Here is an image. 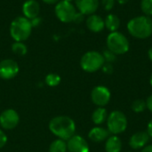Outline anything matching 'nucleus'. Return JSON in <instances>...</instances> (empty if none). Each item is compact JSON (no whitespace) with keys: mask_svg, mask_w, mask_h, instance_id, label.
<instances>
[{"mask_svg":"<svg viewBox=\"0 0 152 152\" xmlns=\"http://www.w3.org/2000/svg\"><path fill=\"white\" fill-rule=\"evenodd\" d=\"M49 129L59 139L68 141L75 134L76 124L68 116H57L49 122Z\"/></svg>","mask_w":152,"mask_h":152,"instance_id":"nucleus-1","label":"nucleus"},{"mask_svg":"<svg viewBox=\"0 0 152 152\" xmlns=\"http://www.w3.org/2000/svg\"><path fill=\"white\" fill-rule=\"evenodd\" d=\"M128 33L138 39H146L152 36V19L146 15L131 19L126 25Z\"/></svg>","mask_w":152,"mask_h":152,"instance_id":"nucleus-2","label":"nucleus"},{"mask_svg":"<svg viewBox=\"0 0 152 152\" xmlns=\"http://www.w3.org/2000/svg\"><path fill=\"white\" fill-rule=\"evenodd\" d=\"M32 28L30 20L24 16H18L10 24V35L16 42H24L30 37Z\"/></svg>","mask_w":152,"mask_h":152,"instance_id":"nucleus-3","label":"nucleus"},{"mask_svg":"<svg viewBox=\"0 0 152 152\" xmlns=\"http://www.w3.org/2000/svg\"><path fill=\"white\" fill-rule=\"evenodd\" d=\"M107 49L114 53L116 55L126 53L130 48V43L127 37L119 31L110 32L106 39Z\"/></svg>","mask_w":152,"mask_h":152,"instance_id":"nucleus-4","label":"nucleus"},{"mask_svg":"<svg viewBox=\"0 0 152 152\" xmlns=\"http://www.w3.org/2000/svg\"><path fill=\"white\" fill-rule=\"evenodd\" d=\"M105 61L102 54L97 51H88L80 59L81 69L88 73H94L102 69Z\"/></svg>","mask_w":152,"mask_h":152,"instance_id":"nucleus-5","label":"nucleus"},{"mask_svg":"<svg viewBox=\"0 0 152 152\" xmlns=\"http://www.w3.org/2000/svg\"><path fill=\"white\" fill-rule=\"evenodd\" d=\"M128 121L125 113L120 110H113L108 115L107 129L110 134L118 135L124 133L127 128Z\"/></svg>","mask_w":152,"mask_h":152,"instance_id":"nucleus-6","label":"nucleus"},{"mask_svg":"<svg viewBox=\"0 0 152 152\" xmlns=\"http://www.w3.org/2000/svg\"><path fill=\"white\" fill-rule=\"evenodd\" d=\"M77 12L76 6L71 2L65 0H60L54 6V13L57 19L63 23L73 22Z\"/></svg>","mask_w":152,"mask_h":152,"instance_id":"nucleus-7","label":"nucleus"},{"mask_svg":"<svg viewBox=\"0 0 152 152\" xmlns=\"http://www.w3.org/2000/svg\"><path fill=\"white\" fill-rule=\"evenodd\" d=\"M111 99V93L104 86H97L91 92V100L98 107L106 106Z\"/></svg>","mask_w":152,"mask_h":152,"instance_id":"nucleus-8","label":"nucleus"},{"mask_svg":"<svg viewBox=\"0 0 152 152\" xmlns=\"http://www.w3.org/2000/svg\"><path fill=\"white\" fill-rule=\"evenodd\" d=\"M20 71L18 63L12 59L0 61V78L9 80L15 77Z\"/></svg>","mask_w":152,"mask_h":152,"instance_id":"nucleus-9","label":"nucleus"},{"mask_svg":"<svg viewBox=\"0 0 152 152\" xmlns=\"http://www.w3.org/2000/svg\"><path fill=\"white\" fill-rule=\"evenodd\" d=\"M20 122L18 112L12 109L4 110L0 115V126L4 130L14 129Z\"/></svg>","mask_w":152,"mask_h":152,"instance_id":"nucleus-10","label":"nucleus"},{"mask_svg":"<svg viewBox=\"0 0 152 152\" xmlns=\"http://www.w3.org/2000/svg\"><path fill=\"white\" fill-rule=\"evenodd\" d=\"M67 150L69 152H89L90 148L86 139L80 135L74 134L68 140Z\"/></svg>","mask_w":152,"mask_h":152,"instance_id":"nucleus-11","label":"nucleus"},{"mask_svg":"<svg viewBox=\"0 0 152 152\" xmlns=\"http://www.w3.org/2000/svg\"><path fill=\"white\" fill-rule=\"evenodd\" d=\"M77 10L82 14L91 15L95 13L99 8V0H75Z\"/></svg>","mask_w":152,"mask_h":152,"instance_id":"nucleus-12","label":"nucleus"},{"mask_svg":"<svg viewBox=\"0 0 152 152\" xmlns=\"http://www.w3.org/2000/svg\"><path fill=\"white\" fill-rule=\"evenodd\" d=\"M150 135L147 132L140 131L135 134H134L130 139H129V146L133 150H141L143 149L146 145H148V142H150Z\"/></svg>","mask_w":152,"mask_h":152,"instance_id":"nucleus-13","label":"nucleus"},{"mask_svg":"<svg viewBox=\"0 0 152 152\" xmlns=\"http://www.w3.org/2000/svg\"><path fill=\"white\" fill-rule=\"evenodd\" d=\"M23 16L28 20L38 17L40 12V4L37 0H26L21 7Z\"/></svg>","mask_w":152,"mask_h":152,"instance_id":"nucleus-14","label":"nucleus"},{"mask_svg":"<svg viewBox=\"0 0 152 152\" xmlns=\"http://www.w3.org/2000/svg\"><path fill=\"white\" fill-rule=\"evenodd\" d=\"M86 24L87 28L94 33H99L102 31L105 28L104 20L95 13L88 15L86 20Z\"/></svg>","mask_w":152,"mask_h":152,"instance_id":"nucleus-15","label":"nucleus"},{"mask_svg":"<svg viewBox=\"0 0 152 152\" xmlns=\"http://www.w3.org/2000/svg\"><path fill=\"white\" fill-rule=\"evenodd\" d=\"M110 132L107 128L102 126H95L88 133V138L94 142H102L110 137Z\"/></svg>","mask_w":152,"mask_h":152,"instance_id":"nucleus-16","label":"nucleus"},{"mask_svg":"<svg viewBox=\"0 0 152 152\" xmlns=\"http://www.w3.org/2000/svg\"><path fill=\"white\" fill-rule=\"evenodd\" d=\"M122 150V142L118 135H110L105 142L106 152H120Z\"/></svg>","mask_w":152,"mask_h":152,"instance_id":"nucleus-17","label":"nucleus"},{"mask_svg":"<svg viewBox=\"0 0 152 152\" xmlns=\"http://www.w3.org/2000/svg\"><path fill=\"white\" fill-rule=\"evenodd\" d=\"M104 24H105V28L109 31L115 32L118 31L120 27V19L116 14L110 13L104 19Z\"/></svg>","mask_w":152,"mask_h":152,"instance_id":"nucleus-18","label":"nucleus"},{"mask_svg":"<svg viewBox=\"0 0 152 152\" xmlns=\"http://www.w3.org/2000/svg\"><path fill=\"white\" fill-rule=\"evenodd\" d=\"M108 112L104 107H98L92 114V121L96 126H101L108 118Z\"/></svg>","mask_w":152,"mask_h":152,"instance_id":"nucleus-19","label":"nucleus"},{"mask_svg":"<svg viewBox=\"0 0 152 152\" xmlns=\"http://www.w3.org/2000/svg\"><path fill=\"white\" fill-rule=\"evenodd\" d=\"M67 142L61 139L54 140L49 146V152H67Z\"/></svg>","mask_w":152,"mask_h":152,"instance_id":"nucleus-20","label":"nucleus"},{"mask_svg":"<svg viewBox=\"0 0 152 152\" xmlns=\"http://www.w3.org/2000/svg\"><path fill=\"white\" fill-rule=\"evenodd\" d=\"M12 52L19 56H24L28 53V47L23 42H16L14 41L12 45Z\"/></svg>","mask_w":152,"mask_h":152,"instance_id":"nucleus-21","label":"nucleus"},{"mask_svg":"<svg viewBox=\"0 0 152 152\" xmlns=\"http://www.w3.org/2000/svg\"><path fill=\"white\" fill-rule=\"evenodd\" d=\"M61 81V77L56 73H49L46 75V77L45 78V84L50 87H55V86H59Z\"/></svg>","mask_w":152,"mask_h":152,"instance_id":"nucleus-22","label":"nucleus"},{"mask_svg":"<svg viewBox=\"0 0 152 152\" xmlns=\"http://www.w3.org/2000/svg\"><path fill=\"white\" fill-rule=\"evenodd\" d=\"M131 108H132V110L134 112H135V113H142V112H143L147 109L146 102L144 100H141V99L135 100L132 103Z\"/></svg>","mask_w":152,"mask_h":152,"instance_id":"nucleus-23","label":"nucleus"},{"mask_svg":"<svg viewBox=\"0 0 152 152\" xmlns=\"http://www.w3.org/2000/svg\"><path fill=\"white\" fill-rule=\"evenodd\" d=\"M141 9L144 15L149 17L152 16V0H142Z\"/></svg>","mask_w":152,"mask_h":152,"instance_id":"nucleus-24","label":"nucleus"},{"mask_svg":"<svg viewBox=\"0 0 152 152\" xmlns=\"http://www.w3.org/2000/svg\"><path fill=\"white\" fill-rule=\"evenodd\" d=\"M102 54L104 58L105 62H107V63H112L117 59V55L114 53H112L111 51H110L109 49H105Z\"/></svg>","mask_w":152,"mask_h":152,"instance_id":"nucleus-25","label":"nucleus"},{"mask_svg":"<svg viewBox=\"0 0 152 152\" xmlns=\"http://www.w3.org/2000/svg\"><path fill=\"white\" fill-rule=\"evenodd\" d=\"M115 4H116V0H102V5L106 11L112 10Z\"/></svg>","mask_w":152,"mask_h":152,"instance_id":"nucleus-26","label":"nucleus"},{"mask_svg":"<svg viewBox=\"0 0 152 152\" xmlns=\"http://www.w3.org/2000/svg\"><path fill=\"white\" fill-rule=\"evenodd\" d=\"M102 71H103L105 74H107V75L112 74V73H113V70H114L113 66H112V63H107V62L104 63V65L102 66Z\"/></svg>","mask_w":152,"mask_h":152,"instance_id":"nucleus-27","label":"nucleus"},{"mask_svg":"<svg viewBox=\"0 0 152 152\" xmlns=\"http://www.w3.org/2000/svg\"><path fill=\"white\" fill-rule=\"evenodd\" d=\"M7 142V135L6 134L0 129V149H2Z\"/></svg>","mask_w":152,"mask_h":152,"instance_id":"nucleus-28","label":"nucleus"},{"mask_svg":"<svg viewBox=\"0 0 152 152\" xmlns=\"http://www.w3.org/2000/svg\"><path fill=\"white\" fill-rule=\"evenodd\" d=\"M84 18H85V15L82 14L81 12H79L77 11V14H76V16H75V19H74V21H73V22L80 23V22H82V21L84 20Z\"/></svg>","mask_w":152,"mask_h":152,"instance_id":"nucleus-29","label":"nucleus"},{"mask_svg":"<svg viewBox=\"0 0 152 152\" xmlns=\"http://www.w3.org/2000/svg\"><path fill=\"white\" fill-rule=\"evenodd\" d=\"M146 106H147V109L152 113V94H151L147 98V100H146Z\"/></svg>","mask_w":152,"mask_h":152,"instance_id":"nucleus-30","label":"nucleus"},{"mask_svg":"<svg viewBox=\"0 0 152 152\" xmlns=\"http://www.w3.org/2000/svg\"><path fill=\"white\" fill-rule=\"evenodd\" d=\"M147 133L150 135V137L152 138V119L149 122V124L147 126Z\"/></svg>","mask_w":152,"mask_h":152,"instance_id":"nucleus-31","label":"nucleus"},{"mask_svg":"<svg viewBox=\"0 0 152 152\" xmlns=\"http://www.w3.org/2000/svg\"><path fill=\"white\" fill-rule=\"evenodd\" d=\"M30 21H31L32 26H33V27H35V26H37V25L41 22V19H40L39 17H37V18H35V19L31 20Z\"/></svg>","mask_w":152,"mask_h":152,"instance_id":"nucleus-32","label":"nucleus"},{"mask_svg":"<svg viewBox=\"0 0 152 152\" xmlns=\"http://www.w3.org/2000/svg\"><path fill=\"white\" fill-rule=\"evenodd\" d=\"M42 1L47 4H56L60 0H42Z\"/></svg>","mask_w":152,"mask_h":152,"instance_id":"nucleus-33","label":"nucleus"},{"mask_svg":"<svg viewBox=\"0 0 152 152\" xmlns=\"http://www.w3.org/2000/svg\"><path fill=\"white\" fill-rule=\"evenodd\" d=\"M142 152H152V144L146 145V146L142 149Z\"/></svg>","mask_w":152,"mask_h":152,"instance_id":"nucleus-34","label":"nucleus"},{"mask_svg":"<svg viewBox=\"0 0 152 152\" xmlns=\"http://www.w3.org/2000/svg\"><path fill=\"white\" fill-rule=\"evenodd\" d=\"M148 56H149L150 61L152 62V47H151L148 51Z\"/></svg>","mask_w":152,"mask_h":152,"instance_id":"nucleus-35","label":"nucleus"},{"mask_svg":"<svg viewBox=\"0 0 152 152\" xmlns=\"http://www.w3.org/2000/svg\"><path fill=\"white\" fill-rule=\"evenodd\" d=\"M119 4H126V3H128L129 0H116Z\"/></svg>","mask_w":152,"mask_h":152,"instance_id":"nucleus-36","label":"nucleus"},{"mask_svg":"<svg viewBox=\"0 0 152 152\" xmlns=\"http://www.w3.org/2000/svg\"><path fill=\"white\" fill-rule=\"evenodd\" d=\"M150 84H151V86H152V73L151 75V77H150Z\"/></svg>","mask_w":152,"mask_h":152,"instance_id":"nucleus-37","label":"nucleus"},{"mask_svg":"<svg viewBox=\"0 0 152 152\" xmlns=\"http://www.w3.org/2000/svg\"><path fill=\"white\" fill-rule=\"evenodd\" d=\"M65 1H68V2H71L72 3V1H74V0H65Z\"/></svg>","mask_w":152,"mask_h":152,"instance_id":"nucleus-38","label":"nucleus"}]
</instances>
